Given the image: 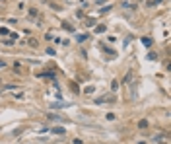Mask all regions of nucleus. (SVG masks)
Segmentation results:
<instances>
[{
  "label": "nucleus",
  "instance_id": "1",
  "mask_svg": "<svg viewBox=\"0 0 171 144\" xmlns=\"http://www.w3.org/2000/svg\"><path fill=\"white\" fill-rule=\"evenodd\" d=\"M109 101H115V98H113V96H103V98L95 100V103L99 105V103H109Z\"/></svg>",
  "mask_w": 171,
  "mask_h": 144
},
{
  "label": "nucleus",
  "instance_id": "2",
  "mask_svg": "<svg viewBox=\"0 0 171 144\" xmlns=\"http://www.w3.org/2000/svg\"><path fill=\"white\" fill-rule=\"evenodd\" d=\"M47 117H49V119H51V121H60V119H62V117H60V115H54V113H49V115H47Z\"/></svg>",
  "mask_w": 171,
  "mask_h": 144
},
{
  "label": "nucleus",
  "instance_id": "3",
  "mask_svg": "<svg viewBox=\"0 0 171 144\" xmlns=\"http://www.w3.org/2000/svg\"><path fill=\"white\" fill-rule=\"evenodd\" d=\"M130 78H132V72H128L127 76L123 78V84H125V86H127V84H130Z\"/></svg>",
  "mask_w": 171,
  "mask_h": 144
},
{
  "label": "nucleus",
  "instance_id": "4",
  "mask_svg": "<svg viewBox=\"0 0 171 144\" xmlns=\"http://www.w3.org/2000/svg\"><path fill=\"white\" fill-rule=\"evenodd\" d=\"M138 129H148V121H140L138 123Z\"/></svg>",
  "mask_w": 171,
  "mask_h": 144
},
{
  "label": "nucleus",
  "instance_id": "5",
  "mask_svg": "<svg viewBox=\"0 0 171 144\" xmlns=\"http://www.w3.org/2000/svg\"><path fill=\"white\" fill-rule=\"evenodd\" d=\"M29 16H31V18H37V16H39V12L35 10V8H31V10H29Z\"/></svg>",
  "mask_w": 171,
  "mask_h": 144
},
{
  "label": "nucleus",
  "instance_id": "6",
  "mask_svg": "<svg viewBox=\"0 0 171 144\" xmlns=\"http://www.w3.org/2000/svg\"><path fill=\"white\" fill-rule=\"evenodd\" d=\"M53 133H54V134H64V133H66V131H64V129H60V127H58V129H53Z\"/></svg>",
  "mask_w": 171,
  "mask_h": 144
},
{
  "label": "nucleus",
  "instance_id": "7",
  "mask_svg": "<svg viewBox=\"0 0 171 144\" xmlns=\"http://www.w3.org/2000/svg\"><path fill=\"white\" fill-rule=\"evenodd\" d=\"M105 31V25H97L95 27V33H103Z\"/></svg>",
  "mask_w": 171,
  "mask_h": 144
},
{
  "label": "nucleus",
  "instance_id": "8",
  "mask_svg": "<svg viewBox=\"0 0 171 144\" xmlns=\"http://www.w3.org/2000/svg\"><path fill=\"white\" fill-rule=\"evenodd\" d=\"M62 27H64V29H68V31H74V27H72L70 23H62Z\"/></svg>",
  "mask_w": 171,
  "mask_h": 144
},
{
  "label": "nucleus",
  "instance_id": "9",
  "mask_svg": "<svg viewBox=\"0 0 171 144\" xmlns=\"http://www.w3.org/2000/svg\"><path fill=\"white\" fill-rule=\"evenodd\" d=\"M27 43L31 45V47H37V39H33V37H31V39H29V41H27Z\"/></svg>",
  "mask_w": 171,
  "mask_h": 144
},
{
  "label": "nucleus",
  "instance_id": "10",
  "mask_svg": "<svg viewBox=\"0 0 171 144\" xmlns=\"http://www.w3.org/2000/svg\"><path fill=\"white\" fill-rule=\"evenodd\" d=\"M142 43L146 45V47H150V45H152V39H142Z\"/></svg>",
  "mask_w": 171,
  "mask_h": 144
},
{
  "label": "nucleus",
  "instance_id": "11",
  "mask_svg": "<svg viewBox=\"0 0 171 144\" xmlns=\"http://www.w3.org/2000/svg\"><path fill=\"white\" fill-rule=\"evenodd\" d=\"M74 144H84V142H82L80 138H76V140H74Z\"/></svg>",
  "mask_w": 171,
  "mask_h": 144
},
{
  "label": "nucleus",
  "instance_id": "12",
  "mask_svg": "<svg viewBox=\"0 0 171 144\" xmlns=\"http://www.w3.org/2000/svg\"><path fill=\"white\" fill-rule=\"evenodd\" d=\"M6 66V62H4V60H0V68H4Z\"/></svg>",
  "mask_w": 171,
  "mask_h": 144
}]
</instances>
